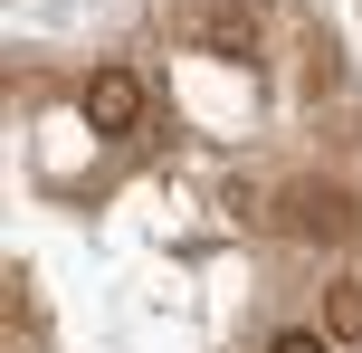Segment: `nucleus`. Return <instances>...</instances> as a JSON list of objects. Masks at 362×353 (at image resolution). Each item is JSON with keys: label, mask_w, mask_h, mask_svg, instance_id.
I'll use <instances>...</instances> for the list:
<instances>
[{"label": "nucleus", "mask_w": 362, "mask_h": 353, "mask_svg": "<svg viewBox=\"0 0 362 353\" xmlns=\"http://www.w3.org/2000/svg\"><path fill=\"white\" fill-rule=\"evenodd\" d=\"M181 38L210 57H229V67H248L257 57V0H200L191 19H181Z\"/></svg>", "instance_id": "obj_1"}, {"label": "nucleus", "mask_w": 362, "mask_h": 353, "mask_svg": "<svg viewBox=\"0 0 362 353\" xmlns=\"http://www.w3.org/2000/svg\"><path fill=\"white\" fill-rule=\"evenodd\" d=\"M86 125L105 134V144L144 134V76H134V67H95L86 76Z\"/></svg>", "instance_id": "obj_2"}, {"label": "nucleus", "mask_w": 362, "mask_h": 353, "mask_svg": "<svg viewBox=\"0 0 362 353\" xmlns=\"http://www.w3.org/2000/svg\"><path fill=\"white\" fill-rule=\"evenodd\" d=\"M286 229H305V239H344V229H353V191L296 182V191H286Z\"/></svg>", "instance_id": "obj_3"}, {"label": "nucleus", "mask_w": 362, "mask_h": 353, "mask_svg": "<svg viewBox=\"0 0 362 353\" xmlns=\"http://www.w3.org/2000/svg\"><path fill=\"white\" fill-rule=\"evenodd\" d=\"M325 335L362 344V277H325Z\"/></svg>", "instance_id": "obj_4"}, {"label": "nucleus", "mask_w": 362, "mask_h": 353, "mask_svg": "<svg viewBox=\"0 0 362 353\" xmlns=\"http://www.w3.org/2000/svg\"><path fill=\"white\" fill-rule=\"evenodd\" d=\"M267 353H334V344H325V335H276Z\"/></svg>", "instance_id": "obj_5"}]
</instances>
